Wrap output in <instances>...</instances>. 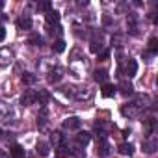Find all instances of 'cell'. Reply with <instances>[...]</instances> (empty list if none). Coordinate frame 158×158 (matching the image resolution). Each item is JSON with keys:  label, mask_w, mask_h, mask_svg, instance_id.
<instances>
[{"label": "cell", "mask_w": 158, "mask_h": 158, "mask_svg": "<svg viewBox=\"0 0 158 158\" xmlns=\"http://www.w3.org/2000/svg\"><path fill=\"white\" fill-rule=\"evenodd\" d=\"M30 45H35V47H37V45H41V37H39L37 34H35V35H32V37H30Z\"/></svg>", "instance_id": "7402d4cb"}, {"label": "cell", "mask_w": 158, "mask_h": 158, "mask_svg": "<svg viewBox=\"0 0 158 158\" xmlns=\"http://www.w3.org/2000/svg\"><path fill=\"white\" fill-rule=\"evenodd\" d=\"M0 158H8V154H6L4 151H0Z\"/></svg>", "instance_id": "4316f807"}, {"label": "cell", "mask_w": 158, "mask_h": 158, "mask_svg": "<svg viewBox=\"0 0 158 158\" xmlns=\"http://www.w3.org/2000/svg\"><path fill=\"white\" fill-rule=\"evenodd\" d=\"M47 21H48V23H58V21H60V13L50 10V11L47 13Z\"/></svg>", "instance_id": "ac0fdd59"}, {"label": "cell", "mask_w": 158, "mask_h": 158, "mask_svg": "<svg viewBox=\"0 0 158 158\" xmlns=\"http://www.w3.org/2000/svg\"><path fill=\"white\" fill-rule=\"evenodd\" d=\"M89 139H91V134L86 132V130H80V132L76 134V141H78V145H88Z\"/></svg>", "instance_id": "8992f818"}, {"label": "cell", "mask_w": 158, "mask_h": 158, "mask_svg": "<svg viewBox=\"0 0 158 158\" xmlns=\"http://www.w3.org/2000/svg\"><path fill=\"white\" fill-rule=\"evenodd\" d=\"M156 147H158V141H156V139H147V141L143 143V151L149 152V154H152V152L156 151Z\"/></svg>", "instance_id": "30bf717a"}, {"label": "cell", "mask_w": 158, "mask_h": 158, "mask_svg": "<svg viewBox=\"0 0 158 158\" xmlns=\"http://www.w3.org/2000/svg\"><path fill=\"white\" fill-rule=\"evenodd\" d=\"M121 114L123 115H128V117H134V115L139 114V108H136L134 104H128V106H123L121 108Z\"/></svg>", "instance_id": "52a82bcc"}, {"label": "cell", "mask_w": 158, "mask_h": 158, "mask_svg": "<svg viewBox=\"0 0 158 158\" xmlns=\"http://www.w3.org/2000/svg\"><path fill=\"white\" fill-rule=\"evenodd\" d=\"M35 151H37L39 156H48V154H50V145H48L47 141H37Z\"/></svg>", "instance_id": "277c9868"}, {"label": "cell", "mask_w": 158, "mask_h": 158, "mask_svg": "<svg viewBox=\"0 0 158 158\" xmlns=\"http://www.w3.org/2000/svg\"><path fill=\"white\" fill-rule=\"evenodd\" d=\"M17 24H19L21 30H30V28H32V19H30V17H21Z\"/></svg>", "instance_id": "4fadbf2b"}, {"label": "cell", "mask_w": 158, "mask_h": 158, "mask_svg": "<svg viewBox=\"0 0 158 158\" xmlns=\"http://www.w3.org/2000/svg\"><path fill=\"white\" fill-rule=\"evenodd\" d=\"M154 128H156V121L154 119H147L145 121V132H147V136H151L154 132Z\"/></svg>", "instance_id": "9a60e30c"}, {"label": "cell", "mask_w": 158, "mask_h": 158, "mask_svg": "<svg viewBox=\"0 0 158 158\" xmlns=\"http://www.w3.org/2000/svg\"><path fill=\"white\" fill-rule=\"evenodd\" d=\"M119 89H121V93H123L125 97H128V95H132V93H134V86H132L128 80H121Z\"/></svg>", "instance_id": "5b68a950"}, {"label": "cell", "mask_w": 158, "mask_h": 158, "mask_svg": "<svg viewBox=\"0 0 158 158\" xmlns=\"http://www.w3.org/2000/svg\"><path fill=\"white\" fill-rule=\"evenodd\" d=\"M108 56H110V52H108V50H102V52H101V60H106Z\"/></svg>", "instance_id": "484cf974"}, {"label": "cell", "mask_w": 158, "mask_h": 158, "mask_svg": "<svg viewBox=\"0 0 158 158\" xmlns=\"http://www.w3.org/2000/svg\"><path fill=\"white\" fill-rule=\"evenodd\" d=\"M50 141H52L56 147H60V145H61V141H63V136H61V132H54V134L50 136Z\"/></svg>", "instance_id": "e0dca14e"}, {"label": "cell", "mask_w": 158, "mask_h": 158, "mask_svg": "<svg viewBox=\"0 0 158 158\" xmlns=\"http://www.w3.org/2000/svg\"><path fill=\"white\" fill-rule=\"evenodd\" d=\"M48 80H50V82H58V80H61V69H56V73L52 71L50 76H48Z\"/></svg>", "instance_id": "d6986e66"}, {"label": "cell", "mask_w": 158, "mask_h": 158, "mask_svg": "<svg viewBox=\"0 0 158 158\" xmlns=\"http://www.w3.org/2000/svg\"><path fill=\"white\" fill-rule=\"evenodd\" d=\"M67 152H69V151H67L65 145H60V147H58V156H65Z\"/></svg>", "instance_id": "603a6c76"}, {"label": "cell", "mask_w": 158, "mask_h": 158, "mask_svg": "<svg viewBox=\"0 0 158 158\" xmlns=\"http://www.w3.org/2000/svg\"><path fill=\"white\" fill-rule=\"evenodd\" d=\"M123 74L125 76H128V78H132V76H136V73H138V63L134 61V60H127V63L123 65Z\"/></svg>", "instance_id": "6da1fadb"}, {"label": "cell", "mask_w": 158, "mask_h": 158, "mask_svg": "<svg viewBox=\"0 0 158 158\" xmlns=\"http://www.w3.org/2000/svg\"><path fill=\"white\" fill-rule=\"evenodd\" d=\"M35 99H37L35 93H34L32 89H26V91L23 93V97H21V104H23V106H30V104L35 102Z\"/></svg>", "instance_id": "7a4b0ae2"}, {"label": "cell", "mask_w": 158, "mask_h": 158, "mask_svg": "<svg viewBox=\"0 0 158 158\" xmlns=\"http://www.w3.org/2000/svg\"><path fill=\"white\" fill-rule=\"evenodd\" d=\"M119 152L125 154V156H132V154H134V147H132L130 143H121V145H119Z\"/></svg>", "instance_id": "7c38bea8"}, {"label": "cell", "mask_w": 158, "mask_h": 158, "mask_svg": "<svg viewBox=\"0 0 158 158\" xmlns=\"http://www.w3.org/2000/svg\"><path fill=\"white\" fill-rule=\"evenodd\" d=\"M89 48H91V52H93V54H99V52H102V43H101V41H99V43H97V41H93Z\"/></svg>", "instance_id": "ffe728a7"}, {"label": "cell", "mask_w": 158, "mask_h": 158, "mask_svg": "<svg viewBox=\"0 0 158 158\" xmlns=\"http://www.w3.org/2000/svg\"><path fill=\"white\" fill-rule=\"evenodd\" d=\"M149 52H151L152 56L158 52V39H156V37H151V39H149Z\"/></svg>", "instance_id": "2e32d148"}, {"label": "cell", "mask_w": 158, "mask_h": 158, "mask_svg": "<svg viewBox=\"0 0 158 158\" xmlns=\"http://www.w3.org/2000/svg\"><path fill=\"white\" fill-rule=\"evenodd\" d=\"M101 93H102V97L110 99V97H114V95H115V86H112V84H102Z\"/></svg>", "instance_id": "9c48e42d"}, {"label": "cell", "mask_w": 158, "mask_h": 158, "mask_svg": "<svg viewBox=\"0 0 158 158\" xmlns=\"http://www.w3.org/2000/svg\"><path fill=\"white\" fill-rule=\"evenodd\" d=\"M10 154H11V158H24V149L21 145H13L10 149Z\"/></svg>", "instance_id": "8fae6325"}, {"label": "cell", "mask_w": 158, "mask_h": 158, "mask_svg": "<svg viewBox=\"0 0 158 158\" xmlns=\"http://www.w3.org/2000/svg\"><path fill=\"white\" fill-rule=\"evenodd\" d=\"M4 39H6V30H4L2 26H0V43H2Z\"/></svg>", "instance_id": "d4e9b609"}, {"label": "cell", "mask_w": 158, "mask_h": 158, "mask_svg": "<svg viewBox=\"0 0 158 158\" xmlns=\"http://www.w3.org/2000/svg\"><path fill=\"white\" fill-rule=\"evenodd\" d=\"M39 8H41V10H47V11H50V2H41V4H39Z\"/></svg>", "instance_id": "cb8c5ba5"}, {"label": "cell", "mask_w": 158, "mask_h": 158, "mask_svg": "<svg viewBox=\"0 0 158 158\" xmlns=\"http://www.w3.org/2000/svg\"><path fill=\"white\" fill-rule=\"evenodd\" d=\"M82 125V121L78 119V117H67L63 121V128H69V130H78Z\"/></svg>", "instance_id": "3957f363"}, {"label": "cell", "mask_w": 158, "mask_h": 158, "mask_svg": "<svg viewBox=\"0 0 158 158\" xmlns=\"http://www.w3.org/2000/svg\"><path fill=\"white\" fill-rule=\"evenodd\" d=\"M93 78L97 82H101V84H106V80H108V73L104 71V69H97L95 73H93Z\"/></svg>", "instance_id": "ba28073f"}, {"label": "cell", "mask_w": 158, "mask_h": 158, "mask_svg": "<svg viewBox=\"0 0 158 158\" xmlns=\"http://www.w3.org/2000/svg\"><path fill=\"white\" fill-rule=\"evenodd\" d=\"M21 78H23V82H24V84H28V86H30V84H35V80H37V76H35V74H32V73H24Z\"/></svg>", "instance_id": "5bb4252c"}, {"label": "cell", "mask_w": 158, "mask_h": 158, "mask_svg": "<svg viewBox=\"0 0 158 158\" xmlns=\"http://www.w3.org/2000/svg\"><path fill=\"white\" fill-rule=\"evenodd\" d=\"M52 48H54L56 52H63V50H65V41H61V39L56 41V43L52 45Z\"/></svg>", "instance_id": "44dd1931"}]
</instances>
